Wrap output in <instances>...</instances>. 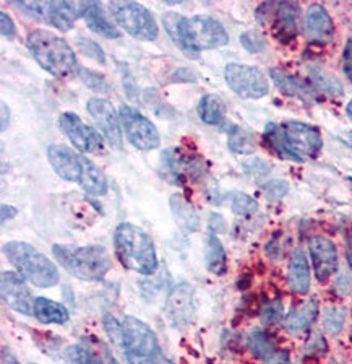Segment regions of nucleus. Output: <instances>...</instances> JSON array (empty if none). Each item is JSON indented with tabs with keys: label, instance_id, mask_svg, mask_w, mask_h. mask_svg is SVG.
Wrapping results in <instances>:
<instances>
[{
	"label": "nucleus",
	"instance_id": "f257e3e1",
	"mask_svg": "<svg viewBox=\"0 0 352 364\" xmlns=\"http://www.w3.org/2000/svg\"><path fill=\"white\" fill-rule=\"evenodd\" d=\"M26 46L34 60L45 72L60 80L78 75L79 64L75 53L65 39L48 30H34L26 38Z\"/></svg>",
	"mask_w": 352,
	"mask_h": 364
},
{
	"label": "nucleus",
	"instance_id": "f03ea898",
	"mask_svg": "<svg viewBox=\"0 0 352 364\" xmlns=\"http://www.w3.org/2000/svg\"><path fill=\"white\" fill-rule=\"evenodd\" d=\"M114 252L127 270L153 275L158 269V255L151 237L132 223H121L114 232Z\"/></svg>",
	"mask_w": 352,
	"mask_h": 364
},
{
	"label": "nucleus",
	"instance_id": "7ed1b4c3",
	"mask_svg": "<svg viewBox=\"0 0 352 364\" xmlns=\"http://www.w3.org/2000/svg\"><path fill=\"white\" fill-rule=\"evenodd\" d=\"M53 254L68 273L79 280L99 282L112 267L109 250L102 246L72 247L55 244Z\"/></svg>",
	"mask_w": 352,
	"mask_h": 364
},
{
	"label": "nucleus",
	"instance_id": "20e7f679",
	"mask_svg": "<svg viewBox=\"0 0 352 364\" xmlns=\"http://www.w3.org/2000/svg\"><path fill=\"white\" fill-rule=\"evenodd\" d=\"M5 257L15 267L21 277L39 288H53L60 280L59 270L53 260L39 252L31 244L10 241L4 246Z\"/></svg>",
	"mask_w": 352,
	"mask_h": 364
},
{
	"label": "nucleus",
	"instance_id": "39448f33",
	"mask_svg": "<svg viewBox=\"0 0 352 364\" xmlns=\"http://www.w3.org/2000/svg\"><path fill=\"white\" fill-rule=\"evenodd\" d=\"M121 348L128 364H170L163 355L156 333L133 316H127L122 322Z\"/></svg>",
	"mask_w": 352,
	"mask_h": 364
},
{
	"label": "nucleus",
	"instance_id": "423d86ee",
	"mask_svg": "<svg viewBox=\"0 0 352 364\" xmlns=\"http://www.w3.org/2000/svg\"><path fill=\"white\" fill-rule=\"evenodd\" d=\"M107 10L117 25L130 36L140 39V41H155L158 38L159 28L155 16L141 4L112 0L107 4Z\"/></svg>",
	"mask_w": 352,
	"mask_h": 364
},
{
	"label": "nucleus",
	"instance_id": "0eeeda50",
	"mask_svg": "<svg viewBox=\"0 0 352 364\" xmlns=\"http://www.w3.org/2000/svg\"><path fill=\"white\" fill-rule=\"evenodd\" d=\"M224 78L238 98L260 100L268 95L270 87L265 73L257 67L243 64H229L224 68Z\"/></svg>",
	"mask_w": 352,
	"mask_h": 364
},
{
	"label": "nucleus",
	"instance_id": "6e6552de",
	"mask_svg": "<svg viewBox=\"0 0 352 364\" xmlns=\"http://www.w3.org/2000/svg\"><path fill=\"white\" fill-rule=\"evenodd\" d=\"M119 119H121V125L128 141L138 150H155L161 144L156 125L135 107L122 105L119 107Z\"/></svg>",
	"mask_w": 352,
	"mask_h": 364
},
{
	"label": "nucleus",
	"instance_id": "1a4fd4ad",
	"mask_svg": "<svg viewBox=\"0 0 352 364\" xmlns=\"http://www.w3.org/2000/svg\"><path fill=\"white\" fill-rule=\"evenodd\" d=\"M284 139L287 141V146L297 156L299 161H304L305 158H317L320 155L323 148V140L320 130L314 125L287 121L282 125Z\"/></svg>",
	"mask_w": 352,
	"mask_h": 364
},
{
	"label": "nucleus",
	"instance_id": "9d476101",
	"mask_svg": "<svg viewBox=\"0 0 352 364\" xmlns=\"http://www.w3.org/2000/svg\"><path fill=\"white\" fill-rule=\"evenodd\" d=\"M59 129L79 151L99 153L104 150L102 135L84 124L75 112H62L59 116Z\"/></svg>",
	"mask_w": 352,
	"mask_h": 364
},
{
	"label": "nucleus",
	"instance_id": "9b49d317",
	"mask_svg": "<svg viewBox=\"0 0 352 364\" xmlns=\"http://www.w3.org/2000/svg\"><path fill=\"white\" fill-rule=\"evenodd\" d=\"M87 109L89 116L98 127L99 134L109 141L114 148L122 146V130H121V119L116 114V109L109 101L104 98H91L87 102Z\"/></svg>",
	"mask_w": 352,
	"mask_h": 364
},
{
	"label": "nucleus",
	"instance_id": "f8f14e48",
	"mask_svg": "<svg viewBox=\"0 0 352 364\" xmlns=\"http://www.w3.org/2000/svg\"><path fill=\"white\" fill-rule=\"evenodd\" d=\"M48 158L57 176L65 181L78 182V184L89 161V158L79 155L65 145H50L48 148Z\"/></svg>",
	"mask_w": 352,
	"mask_h": 364
},
{
	"label": "nucleus",
	"instance_id": "ddd939ff",
	"mask_svg": "<svg viewBox=\"0 0 352 364\" xmlns=\"http://www.w3.org/2000/svg\"><path fill=\"white\" fill-rule=\"evenodd\" d=\"M0 293H2L4 304H7L10 309L25 316L33 314V294L30 288L26 287V283L23 282L20 273L2 272V277H0Z\"/></svg>",
	"mask_w": 352,
	"mask_h": 364
},
{
	"label": "nucleus",
	"instance_id": "4468645a",
	"mask_svg": "<svg viewBox=\"0 0 352 364\" xmlns=\"http://www.w3.org/2000/svg\"><path fill=\"white\" fill-rule=\"evenodd\" d=\"M166 316L174 327H189L195 316V301H193V288L189 283H179L167 296Z\"/></svg>",
	"mask_w": 352,
	"mask_h": 364
},
{
	"label": "nucleus",
	"instance_id": "2eb2a0df",
	"mask_svg": "<svg viewBox=\"0 0 352 364\" xmlns=\"http://www.w3.org/2000/svg\"><path fill=\"white\" fill-rule=\"evenodd\" d=\"M193 43L197 49H216L229 43V36L218 20L208 15H195L189 18Z\"/></svg>",
	"mask_w": 352,
	"mask_h": 364
},
{
	"label": "nucleus",
	"instance_id": "dca6fc26",
	"mask_svg": "<svg viewBox=\"0 0 352 364\" xmlns=\"http://www.w3.org/2000/svg\"><path fill=\"white\" fill-rule=\"evenodd\" d=\"M309 252L318 282H326L329 277H333L338 272V250L334 242L329 241L328 237H312L309 241Z\"/></svg>",
	"mask_w": 352,
	"mask_h": 364
},
{
	"label": "nucleus",
	"instance_id": "f3484780",
	"mask_svg": "<svg viewBox=\"0 0 352 364\" xmlns=\"http://www.w3.org/2000/svg\"><path fill=\"white\" fill-rule=\"evenodd\" d=\"M163 25L166 28L167 34L172 39L174 44L190 59H198L200 50L197 49L195 43H193L192 31H190V23L189 18L175 11H167L163 15Z\"/></svg>",
	"mask_w": 352,
	"mask_h": 364
},
{
	"label": "nucleus",
	"instance_id": "a211bd4d",
	"mask_svg": "<svg viewBox=\"0 0 352 364\" xmlns=\"http://www.w3.org/2000/svg\"><path fill=\"white\" fill-rule=\"evenodd\" d=\"M305 33L318 43H329L334 36V23L325 7L314 4L305 11Z\"/></svg>",
	"mask_w": 352,
	"mask_h": 364
},
{
	"label": "nucleus",
	"instance_id": "6ab92c4d",
	"mask_svg": "<svg viewBox=\"0 0 352 364\" xmlns=\"http://www.w3.org/2000/svg\"><path fill=\"white\" fill-rule=\"evenodd\" d=\"M15 7L21 9L26 11L28 15L33 16L39 21L45 23V25H50L57 28L60 31H70L73 23L65 20L62 14L57 9L55 2H41V0H31V2H15Z\"/></svg>",
	"mask_w": 352,
	"mask_h": 364
},
{
	"label": "nucleus",
	"instance_id": "aec40b11",
	"mask_svg": "<svg viewBox=\"0 0 352 364\" xmlns=\"http://www.w3.org/2000/svg\"><path fill=\"white\" fill-rule=\"evenodd\" d=\"M299 16L300 9L295 2H281L277 4L275 11V23L273 31L281 43H289L297 36L299 31Z\"/></svg>",
	"mask_w": 352,
	"mask_h": 364
},
{
	"label": "nucleus",
	"instance_id": "412c9836",
	"mask_svg": "<svg viewBox=\"0 0 352 364\" xmlns=\"http://www.w3.org/2000/svg\"><path fill=\"white\" fill-rule=\"evenodd\" d=\"M289 287L294 293L305 294L310 289V269L302 249H295L289 262Z\"/></svg>",
	"mask_w": 352,
	"mask_h": 364
},
{
	"label": "nucleus",
	"instance_id": "4be33fe9",
	"mask_svg": "<svg viewBox=\"0 0 352 364\" xmlns=\"http://www.w3.org/2000/svg\"><path fill=\"white\" fill-rule=\"evenodd\" d=\"M270 77L273 83L276 85V88L284 95L294 96V98H299L302 101H312V91L302 80L294 77L292 73L284 70L281 67H273L270 70Z\"/></svg>",
	"mask_w": 352,
	"mask_h": 364
},
{
	"label": "nucleus",
	"instance_id": "5701e85b",
	"mask_svg": "<svg viewBox=\"0 0 352 364\" xmlns=\"http://www.w3.org/2000/svg\"><path fill=\"white\" fill-rule=\"evenodd\" d=\"M169 203L175 218V223H177L182 230L187 232L200 230V218H198V213L195 212V208H193L192 205L180 196V193H172Z\"/></svg>",
	"mask_w": 352,
	"mask_h": 364
},
{
	"label": "nucleus",
	"instance_id": "b1692460",
	"mask_svg": "<svg viewBox=\"0 0 352 364\" xmlns=\"http://www.w3.org/2000/svg\"><path fill=\"white\" fill-rule=\"evenodd\" d=\"M83 18L87 21L89 30L96 34H99V36H104L109 39H119L122 36V33L106 18L104 14H102L101 5L98 2H89L88 10Z\"/></svg>",
	"mask_w": 352,
	"mask_h": 364
},
{
	"label": "nucleus",
	"instance_id": "393cba45",
	"mask_svg": "<svg viewBox=\"0 0 352 364\" xmlns=\"http://www.w3.org/2000/svg\"><path fill=\"white\" fill-rule=\"evenodd\" d=\"M33 314L43 323H65L68 321L67 307L48 298L34 299Z\"/></svg>",
	"mask_w": 352,
	"mask_h": 364
},
{
	"label": "nucleus",
	"instance_id": "a878e982",
	"mask_svg": "<svg viewBox=\"0 0 352 364\" xmlns=\"http://www.w3.org/2000/svg\"><path fill=\"white\" fill-rule=\"evenodd\" d=\"M318 317V303L315 299L307 301L297 311L291 312L286 318V328L291 333H302L312 327Z\"/></svg>",
	"mask_w": 352,
	"mask_h": 364
},
{
	"label": "nucleus",
	"instance_id": "bb28decb",
	"mask_svg": "<svg viewBox=\"0 0 352 364\" xmlns=\"http://www.w3.org/2000/svg\"><path fill=\"white\" fill-rule=\"evenodd\" d=\"M204 265L213 275H224L227 270V255L219 237L211 232L208 236L207 249H204Z\"/></svg>",
	"mask_w": 352,
	"mask_h": 364
},
{
	"label": "nucleus",
	"instance_id": "cd10ccee",
	"mask_svg": "<svg viewBox=\"0 0 352 364\" xmlns=\"http://www.w3.org/2000/svg\"><path fill=\"white\" fill-rule=\"evenodd\" d=\"M198 116L203 122L209 125H223L226 122L223 100L216 95L203 96L200 105H198Z\"/></svg>",
	"mask_w": 352,
	"mask_h": 364
},
{
	"label": "nucleus",
	"instance_id": "c85d7f7f",
	"mask_svg": "<svg viewBox=\"0 0 352 364\" xmlns=\"http://www.w3.org/2000/svg\"><path fill=\"white\" fill-rule=\"evenodd\" d=\"M79 187H82L84 192L91 193V196L98 197L106 196L107 191H109V184H107L104 173H102L91 159L87 164V169H84L82 181H79Z\"/></svg>",
	"mask_w": 352,
	"mask_h": 364
},
{
	"label": "nucleus",
	"instance_id": "c756f323",
	"mask_svg": "<svg viewBox=\"0 0 352 364\" xmlns=\"http://www.w3.org/2000/svg\"><path fill=\"white\" fill-rule=\"evenodd\" d=\"M265 141L268 144L273 150H275L281 158L292 159V161H299L297 156L291 151V148L287 146V141L284 139L282 127L276 124H268L265 129Z\"/></svg>",
	"mask_w": 352,
	"mask_h": 364
},
{
	"label": "nucleus",
	"instance_id": "7c9ffc66",
	"mask_svg": "<svg viewBox=\"0 0 352 364\" xmlns=\"http://www.w3.org/2000/svg\"><path fill=\"white\" fill-rule=\"evenodd\" d=\"M310 78L312 82L317 85L318 90L325 91L328 95L333 96H341L343 95V85L339 83V80L336 77H333L331 73H328L326 70H323L320 67H312L310 70Z\"/></svg>",
	"mask_w": 352,
	"mask_h": 364
},
{
	"label": "nucleus",
	"instance_id": "2f4dec72",
	"mask_svg": "<svg viewBox=\"0 0 352 364\" xmlns=\"http://www.w3.org/2000/svg\"><path fill=\"white\" fill-rule=\"evenodd\" d=\"M248 348L255 356L260 358V360H265V361H270L271 358L276 355L275 345H273V341L270 340L268 335H266L265 332H261V330H257V332H253L252 335H250Z\"/></svg>",
	"mask_w": 352,
	"mask_h": 364
},
{
	"label": "nucleus",
	"instance_id": "473e14b6",
	"mask_svg": "<svg viewBox=\"0 0 352 364\" xmlns=\"http://www.w3.org/2000/svg\"><path fill=\"white\" fill-rule=\"evenodd\" d=\"M229 148L238 155H250L255 151L252 135L241 127H234L229 132Z\"/></svg>",
	"mask_w": 352,
	"mask_h": 364
},
{
	"label": "nucleus",
	"instance_id": "72a5a7b5",
	"mask_svg": "<svg viewBox=\"0 0 352 364\" xmlns=\"http://www.w3.org/2000/svg\"><path fill=\"white\" fill-rule=\"evenodd\" d=\"M64 360L67 364H104L98 356L79 345L68 346L64 353Z\"/></svg>",
	"mask_w": 352,
	"mask_h": 364
},
{
	"label": "nucleus",
	"instance_id": "f704fd0d",
	"mask_svg": "<svg viewBox=\"0 0 352 364\" xmlns=\"http://www.w3.org/2000/svg\"><path fill=\"white\" fill-rule=\"evenodd\" d=\"M346 321V312L341 307H329L323 317V327H325L329 335H338L344 327Z\"/></svg>",
	"mask_w": 352,
	"mask_h": 364
},
{
	"label": "nucleus",
	"instance_id": "c9c22d12",
	"mask_svg": "<svg viewBox=\"0 0 352 364\" xmlns=\"http://www.w3.org/2000/svg\"><path fill=\"white\" fill-rule=\"evenodd\" d=\"M232 212L238 216H248L258 212V203L247 193H236L232 197Z\"/></svg>",
	"mask_w": 352,
	"mask_h": 364
},
{
	"label": "nucleus",
	"instance_id": "e433bc0d",
	"mask_svg": "<svg viewBox=\"0 0 352 364\" xmlns=\"http://www.w3.org/2000/svg\"><path fill=\"white\" fill-rule=\"evenodd\" d=\"M241 44L252 54L261 53L266 48L265 36L260 31H246L241 34Z\"/></svg>",
	"mask_w": 352,
	"mask_h": 364
},
{
	"label": "nucleus",
	"instance_id": "4c0bfd02",
	"mask_svg": "<svg viewBox=\"0 0 352 364\" xmlns=\"http://www.w3.org/2000/svg\"><path fill=\"white\" fill-rule=\"evenodd\" d=\"M265 196L270 198V200H280L284 196H287L289 192V184L286 181H268L263 186Z\"/></svg>",
	"mask_w": 352,
	"mask_h": 364
},
{
	"label": "nucleus",
	"instance_id": "58836bf2",
	"mask_svg": "<svg viewBox=\"0 0 352 364\" xmlns=\"http://www.w3.org/2000/svg\"><path fill=\"white\" fill-rule=\"evenodd\" d=\"M78 46H79V49H82L84 54H87L88 57H91V59H94L96 62H99V64H102V65L106 64L104 53H102V49L99 48L98 43L91 41V39L79 38L78 39Z\"/></svg>",
	"mask_w": 352,
	"mask_h": 364
},
{
	"label": "nucleus",
	"instance_id": "ea45409f",
	"mask_svg": "<svg viewBox=\"0 0 352 364\" xmlns=\"http://www.w3.org/2000/svg\"><path fill=\"white\" fill-rule=\"evenodd\" d=\"M246 169L248 174H252L253 178H257V179H263L270 174V164L265 163L263 159H260V158H255V159H252V161L246 163Z\"/></svg>",
	"mask_w": 352,
	"mask_h": 364
},
{
	"label": "nucleus",
	"instance_id": "a19ab883",
	"mask_svg": "<svg viewBox=\"0 0 352 364\" xmlns=\"http://www.w3.org/2000/svg\"><path fill=\"white\" fill-rule=\"evenodd\" d=\"M0 31H2V36L9 39V41H13L16 38L15 23L5 11H0Z\"/></svg>",
	"mask_w": 352,
	"mask_h": 364
},
{
	"label": "nucleus",
	"instance_id": "79ce46f5",
	"mask_svg": "<svg viewBox=\"0 0 352 364\" xmlns=\"http://www.w3.org/2000/svg\"><path fill=\"white\" fill-rule=\"evenodd\" d=\"M281 312H282V304L281 303H273L263 311V314H261V321H263L265 323L276 322L277 318L281 317Z\"/></svg>",
	"mask_w": 352,
	"mask_h": 364
},
{
	"label": "nucleus",
	"instance_id": "37998d69",
	"mask_svg": "<svg viewBox=\"0 0 352 364\" xmlns=\"http://www.w3.org/2000/svg\"><path fill=\"white\" fill-rule=\"evenodd\" d=\"M343 70L346 78L352 83V39H349L344 46V54H343Z\"/></svg>",
	"mask_w": 352,
	"mask_h": 364
},
{
	"label": "nucleus",
	"instance_id": "c03bdc74",
	"mask_svg": "<svg viewBox=\"0 0 352 364\" xmlns=\"http://www.w3.org/2000/svg\"><path fill=\"white\" fill-rule=\"evenodd\" d=\"M351 284L352 280L349 275H341L336 280V291H339L341 296H346L351 291Z\"/></svg>",
	"mask_w": 352,
	"mask_h": 364
},
{
	"label": "nucleus",
	"instance_id": "a18cd8bd",
	"mask_svg": "<svg viewBox=\"0 0 352 364\" xmlns=\"http://www.w3.org/2000/svg\"><path fill=\"white\" fill-rule=\"evenodd\" d=\"M0 212H2V216H0L2 223H5V221H7V220L15 218V216H16V208L15 207H10V205H2Z\"/></svg>",
	"mask_w": 352,
	"mask_h": 364
},
{
	"label": "nucleus",
	"instance_id": "49530a36",
	"mask_svg": "<svg viewBox=\"0 0 352 364\" xmlns=\"http://www.w3.org/2000/svg\"><path fill=\"white\" fill-rule=\"evenodd\" d=\"M9 122H10V109L5 102H2V132L7 130Z\"/></svg>",
	"mask_w": 352,
	"mask_h": 364
},
{
	"label": "nucleus",
	"instance_id": "de8ad7c7",
	"mask_svg": "<svg viewBox=\"0 0 352 364\" xmlns=\"http://www.w3.org/2000/svg\"><path fill=\"white\" fill-rule=\"evenodd\" d=\"M338 139L343 141L346 146L352 148V130H343V132L338 134Z\"/></svg>",
	"mask_w": 352,
	"mask_h": 364
},
{
	"label": "nucleus",
	"instance_id": "09e8293b",
	"mask_svg": "<svg viewBox=\"0 0 352 364\" xmlns=\"http://www.w3.org/2000/svg\"><path fill=\"white\" fill-rule=\"evenodd\" d=\"M2 364H20V363L13 355H11L10 350L4 348L2 350Z\"/></svg>",
	"mask_w": 352,
	"mask_h": 364
},
{
	"label": "nucleus",
	"instance_id": "8fccbe9b",
	"mask_svg": "<svg viewBox=\"0 0 352 364\" xmlns=\"http://www.w3.org/2000/svg\"><path fill=\"white\" fill-rule=\"evenodd\" d=\"M268 364H291V361H289V358L286 355H277L276 353V355L268 361Z\"/></svg>",
	"mask_w": 352,
	"mask_h": 364
},
{
	"label": "nucleus",
	"instance_id": "3c124183",
	"mask_svg": "<svg viewBox=\"0 0 352 364\" xmlns=\"http://www.w3.org/2000/svg\"><path fill=\"white\" fill-rule=\"evenodd\" d=\"M348 262H349V265L352 267V237L349 239V242H348Z\"/></svg>",
	"mask_w": 352,
	"mask_h": 364
},
{
	"label": "nucleus",
	"instance_id": "603ef678",
	"mask_svg": "<svg viewBox=\"0 0 352 364\" xmlns=\"http://www.w3.org/2000/svg\"><path fill=\"white\" fill-rule=\"evenodd\" d=\"M346 112H348V117L352 121V100L348 102V106H346Z\"/></svg>",
	"mask_w": 352,
	"mask_h": 364
},
{
	"label": "nucleus",
	"instance_id": "864d4df0",
	"mask_svg": "<svg viewBox=\"0 0 352 364\" xmlns=\"http://www.w3.org/2000/svg\"><path fill=\"white\" fill-rule=\"evenodd\" d=\"M31 364H34V363H31Z\"/></svg>",
	"mask_w": 352,
	"mask_h": 364
}]
</instances>
